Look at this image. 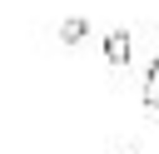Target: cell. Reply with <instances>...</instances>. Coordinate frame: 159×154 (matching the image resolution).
Instances as JSON below:
<instances>
[{"mask_svg":"<svg viewBox=\"0 0 159 154\" xmlns=\"http://www.w3.org/2000/svg\"><path fill=\"white\" fill-rule=\"evenodd\" d=\"M104 55H109L114 70H124V65H129V30H109V35H104Z\"/></svg>","mask_w":159,"mask_h":154,"instance_id":"1","label":"cell"},{"mask_svg":"<svg viewBox=\"0 0 159 154\" xmlns=\"http://www.w3.org/2000/svg\"><path fill=\"white\" fill-rule=\"evenodd\" d=\"M139 94H144V104L159 114V55L149 60V70H144V89H139Z\"/></svg>","mask_w":159,"mask_h":154,"instance_id":"2","label":"cell"},{"mask_svg":"<svg viewBox=\"0 0 159 154\" xmlns=\"http://www.w3.org/2000/svg\"><path fill=\"white\" fill-rule=\"evenodd\" d=\"M60 35H65V45H75V40H84V35H89V25H84V20H65V25H60Z\"/></svg>","mask_w":159,"mask_h":154,"instance_id":"3","label":"cell"}]
</instances>
